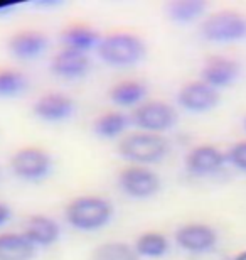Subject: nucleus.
I'll use <instances>...</instances> for the list:
<instances>
[{"instance_id":"f257e3e1","label":"nucleus","mask_w":246,"mask_h":260,"mask_svg":"<svg viewBox=\"0 0 246 260\" xmlns=\"http://www.w3.org/2000/svg\"><path fill=\"white\" fill-rule=\"evenodd\" d=\"M112 201L103 196L86 194L71 200L64 208V220L78 232H98L112 221L113 218Z\"/></svg>"},{"instance_id":"f03ea898","label":"nucleus","mask_w":246,"mask_h":260,"mask_svg":"<svg viewBox=\"0 0 246 260\" xmlns=\"http://www.w3.org/2000/svg\"><path fill=\"white\" fill-rule=\"evenodd\" d=\"M172 145L169 139L160 134L133 132L118 142L117 152L122 159L137 166L157 164L170 154Z\"/></svg>"},{"instance_id":"7ed1b4c3","label":"nucleus","mask_w":246,"mask_h":260,"mask_svg":"<svg viewBox=\"0 0 246 260\" xmlns=\"http://www.w3.org/2000/svg\"><path fill=\"white\" fill-rule=\"evenodd\" d=\"M98 58L113 68H130L145 58L147 46L144 39L132 32H112L99 41Z\"/></svg>"},{"instance_id":"20e7f679","label":"nucleus","mask_w":246,"mask_h":260,"mask_svg":"<svg viewBox=\"0 0 246 260\" xmlns=\"http://www.w3.org/2000/svg\"><path fill=\"white\" fill-rule=\"evenodd\" d=\"M201 36L207 43L228 44L246 39V15L236 10L211 14L201 24Z\"/></svg>"},{"instance_id":"39448f33","label":"nucleus","mask_w":246,"mask_h":260,"mask_svg":"<svg viewBox=\"0 0 246 260\" xmlns=\"http://www.w3.org/2000/svg\"><path fill=\"white\" fill-rule=\"evenodd\" d=\"M175 108L167 102L160 100H150L140 103L138 107L133 108L130 115V123L140 128V132L149 134H162L170 130L177 123Z\"/></svg>"},{"instance_id":"423d86ee","label":"nucleus","mask_w":246,"mask_h":260,"mask_svg":"<svg viewBox=\"0 0 246 260\" xmlns=\"http://www.w3.org/2000/svg\"><path fill=\"white\" fill-rule=\"evenodd\" d=\"M10 171L15 178L39 183L46 179L52 171V157L46 149L22 147L10 157Z\"/></svg>"},{"instance_id":"0eeeda50","label":"nucleus","mask_w":246,"mask_h":260,"mask_svg":"<svg viewBox=\"0 0 246 260\" xmlns=\"http://www.w3.org/2000/svg\"><path fill=\"white\" fill-rule=\"evenodd\" d=\"M117 186L125 196L133 200H149L162 188V181L155 171L147 166L132 164L118 173Z\"/></svg>"},{"instance_id":"6e6552de","label":"nucleus","mask_w":246,"mask_h":260,"mask_svg":"<svg viewBox=\"0 0 246 260\" xmlns=\"http://www.w3.org/2000/svg\"><path fill=\"white\" fill-rule=\"evenodd\" d=\"M226 164V152L211 144L196 145L186 154L184 159L186 171L194 178H207V176L216 174Z\"/></svg>"},{"instance_id":"1a4fd4ad","label":"nucleus","mask_w":246,"mask_h":260,"mask_svg":"<svg viewBox=\"0 0 246 260\" xmlns=\"http://www.w3.org/2000/svg\"><path fill=\"white\" fill-rule=\"evenodd\" d=\"M174 238L177 245L189 253H207L219 242L218 232L206 223H186L177 228Z\"/></svg>"},{"instance_id":"9d476101","label":"nucleus","mask_w":246,"mask_h":260,"mask_svg":"<svg viewBox=\"0 0 246 260\" xmlns=\"http://www.w3.org/2000/svg\"><path fill=\"white\" fill-rule=\"evenodd\" d=\"M219 100V90L209 86L207 83L201 80L187 81L186 85L181 86L177 93V103L181 108L192 113H206L211 112L213 108L218 107Z\"/></svg>"},{"instance_id":"9b49d317","label":"nucleus","mask_w":246,"mask_h":260,"mask_svg":"<svg viewBox=\"0 0 246 260\" xmlns=\"http://www.w3.org/2000/svg\"><path fill=\"white\" fill-rule=\"evenodd\" d=\"M76 110L75 100L62 91H49L41 95L32 105V113L39 120L59 123L73 117Z\"/></svg>"},{"instance_id":"f8f14e48","label":"nucleus","mask_w":246,"mask_h":260,"mask_svg":"<svg viewBox=\"0 0 246 260\" xmlns=\"http://www.w3.org/2000/svg\"><path fill=\"white\" fill-rule=\"evenodd\" d=\"M241 66L236 59L226 58V56H209L204 61L201 68V78L199 80L207 83L209 86L221 90V88H228L238 80Z\"/></svg>"},{"instance_id":"ddd939ff","label":"nucleus","mask_w":246,"mask_h":260,"mask_svg":"<svg viewBox=\"0 0 246 260\" xmlns=\"http://www.w3.org/2000/svg\"><path fill=\"white\" fill-rule=\"evenodd\" d=\"M91 61L86 53L62 48L51 58L49 70L54 76L64 80H78L90 71Z\"/></svg>"},{"instance_id":"4468645a","label":"nucleus","mask_w":246,"mask_h":260,"mask_svg":"<svg viewBox=\"0 0 246 260\" xmlns=\"http://www.w3.org/2000/svg\"><path fill=\"white\" fill-rule=\"evenodd\" d=\"M48 46H49L48 36L36 29L20 30V32L14 34L12 38L7 41L9 53L12 54L15 59H20V61L39 58V56L48 49Z\"/></svg>"},{"instance_id":"2eb2a0df","label":"nucleus","mask_w":246,"mask_h":260,"mask_svg":"<svg viewBox=\"0 0 246 260\" xmlns=\"http://www.w3.org/2000/svg\"><path fill=\"white\" fill-rule=\"evenodd\" d=\"M22 233L36 248H48L59 240L61 226L48 215H32L24 223Z\"/></svg>"},{"instance_id":"dca6fc26","label":"nucleus","mask_w":246,"mask_h":260,"mask_svg":"<svg viewBox=\"0 0 246 260\" xmlns=\"http://www.w3.org/2000/svg\"><path fill=\"white\" fill-rule=\"evenodd\" d=\"M36 250L22 232L0 233V260H32Z\"/></svg>"},{"instance_id":"f3484780","label":"nucleus","mask_w":246,"mask_h":260,"mask_svg":"<svg viewBox=\"0 0 246 260\" xmlns=\"http://www.w3.org/2000/svg\"><path fill=\"white\" fill-rule=\"evenodd\" d=\"M108 96L118 107H138L147 96V85L138 80H123L110 88Z\"/></svg>"},{"instance_id":"a211bd4d","label":"nucleus","mask_w":246,"mask_h":260,"mask_svg":"<svg viewBox=\"0 0 246 260\" xmlns=\"http://www.w3.org/2000/svg\"><path fill=\"white\" fill-rule=\"evenodd\" d=\"M61 41L64 48L88 54V51L98 48L101 36L90 25H69L61 32Z\"/></svg>"},{"instance_id":"6ab92c4d","label":"nucleus","mask_w":246,"mask_h":260,"mask_svg":"<svg viewBox=\"0 0 246 260\" xmlns=\"http://www.w3.org/2000/svg\"><path fill=\"white\" fill-rule=\"evenodd\" d=\"M133 248L140 258H160L169 253L170 242L164 233L159 232H144L137 237Z\"/></svg>"},{"instance_id":"aec40b11","label":"nucleus","mask_w":246,"mask_h":260,"mask_svg":"<svg viewBox=\"0 0 246 260\" xmlns=\"http://www.w3.org/2000/svg\"><path fill=\"white\" fill-rule=\"evenodd\" d=\"M130 125V115L123 112H107L93 122V132L99 139H117Z\"/></svg>"},{"instance_id":"412c9836","label":"nucleus","mask_w":246,"mask_h":260,"mask_svg":"<svg viewBox=\"0 0 246 260\" xmlns=\"http://www.w3.org/2000/svg\"><path fill=\"white\" fill-rule=\"evenodd\" d=\"M206 7L204 0H172L167 5V15L177 24H189L201 17Z\"/></svg>"},{"instance_id":"4be33fe9","label":"nucleus","mask_w":246,"mask_h":260,"mask_svg":"<svg viewBox=\"0 0 246 260\" xmlns=\"http://www.w3.org/2000/svg\"><path fill=\"white\" fill-rule=\"evenodd\" d=\"M90 260H140V257L130 243L107 242L93 248Z\"/></svg>"},{"instance_id":"5701e85b","label":"nucleus","mask_w":246,"mask_h":260,"mask_svg":"<svg viewBox=\"0 0 246 260\" xmlns=\"http://www.w3.org/2000/svg\"><path fill=\"white\" fill-rule=\"evenodd\" d=\"M29 81L24 73L17 70L2 68L0 70V98H12L19 96L27 90Z\"/></svg>"},{"instance_id":"b1692460","label":"nucleus","mask_w":246,"mask_h":260,"mask_svg":"<svg viewBox=\"0 0 246 260\" xmlns=\"http://www.w3.org/2000/svg\"><path fill=\"white\" fill-rule=\"evenodd\" d=\"M226 160L233 168L246 173V140H239V142L233 144L231 147L228 149Z\"/></svg>"},{"instance_id":"393cba45","label":"nucleus","mask_w":246,"mask_h":260,"mask_svg":"<svg viewBox=\"0 0 246 260\" xmlns=\"http://www.w3.org/2000/svg\"><path fill=\"white\" fill-rule=\"evenodd\" d=\"M10 215H12V211H10V206L7 203L0 201V226L5 225L9 220H10Z\"/></svg>"},{"instance_id":"a878e982","label":"nucleus","mask_w":246,"mask_h":260,"mask_svg":"<svg viewBox=\"0 0 246 260\" xmlns=\"http://www.w3.org/2000/svg\"><path fill=\"white\" fill-rule=\"evenodd\" d=\"M233 260H246V250H244V252L236 253V255L233 257Z\"/></svg>"},{"instance_id":"bb28decb","label":"nucleus","mask_w":246,"mask_h":260,"mask_svg":"<svg viewBox=\"0 0 246 260\" xmlns=\"http://www.w3.org/2000/svg\"><path fill=\"white\" fill-rule=\"evenodd\" d=\"M244 128H246V118H244Z\"/></svg>"}]
</instances>
